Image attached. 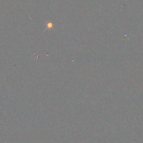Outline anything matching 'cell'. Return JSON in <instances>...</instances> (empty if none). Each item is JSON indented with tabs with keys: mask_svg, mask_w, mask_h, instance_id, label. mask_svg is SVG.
I'll return each mask as SVG.
<instances>
[{
	"mask_svg": "<svg viewBox=\"0 0 143 143\" xmlns=\"http://www.w3.org/2000/svg\"><path fill=\"white\" fill-rule=\"evenodd\" d=\"M52 23H49L48 24V28H52Z\"/></svg>",
	"mask_w": 143,
	"mask_h": 143,
	"instance_id": "obj_1",
	"label": "cell"
}]
</instances>
